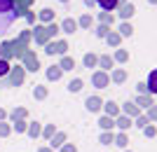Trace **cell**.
Listing matches in <instances>:
<instances>
[{"label":"cell","mask_w":157,"mask_h":152,"mask_svg":"<svg viewBox=\"0 0 157 152\" xmlns=\"http://www.w3.org/2000/svg\"><path fill=\"white\" fill-rule=\"evenodd\" d=\"M47 38H49V31H47V28H38V33H35V40H38V42H45Z\"/></svg>","instance_id":"obj_15"},{"label":"cell","mask_w":157,"mask_h":152,"mask_svg":"<svg viewBox=\"0 0 157 152\" xmlns=\"http://www.w3.org/2000/svg\"><path fill=\"white\" fill-rule=\"evenodd\" d=\"M113 80H115V82H124V70H115V73H113Z\"/></svg>","instance_id":"obj_29"},{"label":"cell","mask_w":157,"mask_h":152,"mask_svg":"<svg viewBox=\"0 0 157 152\" xmlns=\"http://www.w3.org/2000/svg\"><path fill=\"white\" fill-rule=\"evenodd\" d=\"M42 19H45V21L52 19V9H42Z\"/></svg>","instance_id":"obj_36"},{"label":"cell","mask_w":157,"mask_h":152,"mask_svg":"<svg viewBox=\"0 0 157 152\" xmlns=\"http://www.w3.org/2000/svg\"><path fill=\"white\" fill-rule=\"evenodd\" d=\"M105 33H108V28H105V26H101V28L96 31V35H105Z\"/></svg>","instance_id":"obj_39"},{"label":"cell","mask_w":157,"mask_h":152,"mask_svg":"<svg viewBox=\"0 0 157 152\" xmlns=\"http://www.w3.org/2000/svg\"><path fill=\"white\" fill-rule=\"evenodd\" d=\"M40 152H52V150H47V147H42V150H40Z\"/></svg>","instance_id":"obj_42"},{"label":"cell","mask_w":157,"mask_h":152,"mask_svg":"<svg viewBox=\"0 0 157 152\" xmlns=\"http://www.w3.org/2000/svg\"><path fill=\"white\" fill-rule=\"evenodd\" d=\"M138 113H141V110H138L134 103H127V106H124V115H127V117H138Z\"/></svg>","instance_id":"obj_8"},{"label":"cell","mask_w":157,"mask_h":152,"mask_svg":"<svg viewBox=\"0 0 157 152\" xmlns=\"http://www.w3.org/2000/svg\"><path fill=\"white\" fill-rule=\"evenodd\" d=\"M143 131H145V136H155V126H143Z\"/></svg>","instance_id":"obj_32"},{"label":"cell","mask_w":157,"mask_h":152,"mask_svg":"<svg viewBox=\"0 0 157 152\" xmlns=\"http://www.w3.org/2000/svg\"><path fill=\"white\" fill-rule=\"evenodd\" d=\"M59 68H61V73H63V70H73V68H75V61L66 56V59L61 61V66H59Z\"/></svg>","instance_id":"obj_10"},{"label":"cell","mask_w":157,"mask_h":152,"mask_svg":"<svg viewBox=\"0 0 157 152\" xmlns=\"http://www.w3.org/2000/svg\"><path fill=\"white\" fill-rule=\"evenodd\" d=\"M96 2L103 7V9H108V12H110V9H115V5H117V0H96Z\"/></svg>","instance_id":"obj_12"},{"label":"cell","mask_w":157,"mask_h":152,"mask_svg":"<svg viewBox=\"0 0 157 152\" xmlns=\"http://www.w3.org/2000/svg\"><path fill=\"white\" fill-rule=\"evenodd\" d=\"M101 106H103V103H101V98H98V96H89V98H87V110L96 113Z\"/></svg>","instance_id":"obj_6"},{"label":"cell","mask_w":157,"mask_h":152,"mask_svg":"<svg viewBox=\"0 0 157 152\" xmlns=\"http://www.w3.org/2000/svg\"><path fill=\"white\" fill-rule=\"evenodd\" d=\"M113 140H115V145H120V147H124V145H127V136H124V133H120L117 138H113Z\"/></svg>","instance_id":"obj_26"},{"label":"cell","mask_w":157,"mask_h":152,"mask_svg":"<svg viewBox=\"0 0 157 152\" xmlns=\"http://www.w3.org/2000/svg\"><path fill=\"white\" fill-rule=\"evenodd\" d=\"M33 94H35V98H45L47 89H45V87H35V91H33Z\"/></svg>","instance_id":"obj_23"},{"label":"cell","mask_w":157,"mask_h":152,"mask_svg":"<svg viewBox=\"0 0 157 152\" xmlns=\"http://www.w3.org/2000/svg\"><path fill=\"white\" fill-rule=\"evenodd\" d=\"M14 129L17 131H26V122L24 119H14Z\"/></svg>","instance_id":"obj_27"},{"label":"cell","mask_w":157,"mask_h":152,"mask_svg":"<svg viewBox=\"0 0 157 152\" xmlns=\"http://www.w3.org/2000/svg\"><path fill=\"white\" fill-rule=\"evenodd\" d=\"M94 84H96L98 89L108 87V75H105V73H96V75H94Z\"/></svg>","instance_id":"obj_7"},{"label":"cell","mask_w":157,"mask_h":152,"mask_svg":"<svg viewBox=\"0 0 157 152\" xmlns=\"http://www.w3.org/2000/svg\"><path fill=\"white\" fill-rule=\"evenodd\" d=\"M138 106L141 108H148V106H155V103H152V98H148V96H138V101H136Z\"/></svg>","instance_id":"obj_17"},{"label":"cell","mask_w":157,"mask_h":152,"mask_svg":"<svg viewBox=\"0 0 157 152\" xmlns=\"http://www.w3.org/2000/svg\"><path fill=\"white\" fill-rule=\"evenodd\" d=\"M2 117H5V110H0V119H2Z\"/></svg>","instance_id":"obj_41"},{"label":"cell","mask_w":157,"mask_h":152,"mask_svg":"<svg viewBox=\"0 0 157 152\" xmlns=\"http://www.w3.org/2000/svg\"><path fill=\"white\" fill-rule=\"evenodd\" d=\"M98 126H101V129H113L115 122H113L110 117H101V119H98Z\"/></svg>","instance_id":"obj_14"},{"label":"cell","mask_w":157,"mask_h":152,"mask_svg":"<svg viewBox=\"0 0 157 152\" xmlns=\"http://www.w3.org/2000/svg\"><path fill=\"white\" fill-rule=\"evenodd\" d=\"M61 152H78L75 145H61Z\"/></svg>","instance_id":"obj_31"},{"label":"cell","mask_w":157,"mask_h":152,"mask_svg":"<svg viewBox=\"0 0 157 152\" xmlns=\"http://www.w3.org/2000/svg\"><path fill=\"white\" fill-rule=\"evenodd\" d=\"M115 124L120 126V129H129V117H117V122Z\"/></svg>","instance_id":"obj_21"},{"label":"cell","mask_w":157,"mask_h":152,"mask_svg":"<svg viewBox=\"0 0 157 152\" xmlns=\"http://www.w3.org/2000/svg\"><path fill=\"white\" fill-rule=\"evenodd\" d=\"M24 61H26V68H28V70H33V73L38 70V56H35L33 52H26V54H24Z\"/></svg>","instance_id":"obj_2"},{"label":"cell","mask_w":157,"mask_h":152,"mask_svg":"<svg viewBox=\"0 0 157 152\" xmlns=\"http://www.w3.org/2000/svg\"><path fill=\"white\" fill-rule=\"evenodd\" d=\"M42 133H45V138H52V136H54V126H47Z\"/></svg>","instance_id":"obj_33"},{"label":"cell","mask_w":157,"mask_h":152,"mask_svg":"<svg viewBox=\"0 0 157 152\" xmlns=\"http://www.w3.org/2000/svg\"><path fill=\"white\" fill-rule=\"evenodd\" d=\"M117 40H120L117 35H108V42H110V45H117Z\"/></svg>","instance_id":"obj_38"},{"label":"cell","mask_w":157,"mask_h":152,"mask_svg":"<svg viewBox=\"0 0 157 152\" xmlns=\"http://www.w3.org/2000/svg\"><path fill=\"white\" fill-rule=\"evenodd\" d=\"M66 140V133H56V136H52V147H61Z\"/></svg>","instance_id":"obj_13"},{"label":"cell","mask_w":157,"mask_h":152,"mask_svg":"<svg viewBox=\"0 0 157 152\" xmlns=\"http://www.w3.org/2000/svg\"><path fill=\"white\" fill-rule=\"evenodd\" d=\"M24 117H26V110H24V108H19V110L12 113V119H24Z\"/></svg>","instance_id":"obj_28"},{"label":"cell","mask_w":157,"mask_h":152,"mask_svg":"<svg viewBox=\"0 0 157 152\" xmlns=\"http://www.w3.org/2000/svg\"><path fill=\"white\" fill-rule=\"evenodd\" d=\"M113 138H115V136H113V133H108V131H105L103 136H101V143H103V145H110V143H113Z\"/></svg>","instance_id":"obj_25"},{"label":"cell","mask_w":157,"mask_h":152,"mask_svg":"<svg viewBox=\"0 0 157 152\" xmlns=\"http://www.w3.org/2000/svg\"><path fill=\"white\" fill-rule=\"evenodd\" d=\"M26 129H28V133H31L33 138H38L40 131H42V129H40V124H31V126H26Z\"/></svg>","instance_id":"obj_18"},{"label":"cell","mask_w":157,"mask_h":152,"mask_svg":"<svg viewBox=\"0 0 157 152\" xmlns=\"http://www.w3.org/2000/svg\"><path fill=\"white\" fill-rule=\"evenodd\" d=\"M7 133H10V126H7V124H0V136H7Z\"/></svg>","instance_id":"obj_37"},{"label":"cell","mask_w":157,"mask_h":152,"mask_svg":"<svg viewBox=\"0 0 157 152\" xmlns=\"http://www.w3.org/2000/svg\"><path fill=\"white\" fill-rule=\"evenodd\" d=\"M47 77H49V80H59L61 77V68L59 66H52L49 70H47Z\"/></svg>","instance_id":"obj_11"},{"label":"cell","mask_w":157,"mask_h":152,"mask_svg":"<svg viewBox=\"0 0 157 152\" xmlns=\"http://www.w3.org/2000/svg\"><path fill=\"white\" fill-rule=\"evenodd\" d=\"M89 24H92V17H82L80 19V26H89Z\"/></svg>","instance_id":"obj_35"},{"label":"cell","mask_w":157,"mask_h":152,"mask_svg":"<svg viewBox=\"0 0 157 152\" xmlns=\"http://www.w3.org/2000/svg\"><path fill=\"white\" fill-rule=\"evenodd\" d=\"M105 117H120V108H117V103H113V101H108V103H105Z\"/></svg>","instance_id":"obj_5"},{"label":"cell","mask_w":157,"mask_h":152,"mask_svg":"<svg viewBox=\"0 0 157 152\" xmlns=\"http://www.w3.org/2000/svg\"><path fill=\"white\" fill-rule=\"evenodd\" d=\"M66 49H68V45H66V42H56V45H47V49L45 52L47 54H66Z\"/></svg>","instance_id":"obj_3"},{"label":"cell","mask_w":157,"mask_h":152,"mask_svg":"<svg viewBox=\"0 0 157 152\" xmlns=\"http://www.w3.org/2000/svg\"><path fill=\"white\" fill-rule=\"evenodd\" d=\"M85 2H87V5H94V0H85Z\"/></svg>","instance_id":"obj_40"},{"label":"cell","mask_w":157,"mask_h":152,"mask_svg":"<svg viewBox=\"0 0 157 152\" xmlns=\"http://www.w3.org/2000/svg\"><path fill=\"white\" fill-rule=\"evenodd\" d=\"M17 19L14 14V2L12 0H0V33H5L12 26V21Z\"/></svg>","instance_id":"obj_1"},{"label":"cell","mask_w":157,"mask_h":152,"mask_svg":"<svg viewBox=\"0 0 157 152\" xmlns=\"http://www.w3.org/2000/svg\"><path fill=\"white\" fill-rule=\"evenodd\" d=\"M10 82H12L14 87L17 84H21V82H24V70H21V68H10Z\"/></svg>","instance_id":"obj_4"},{"label":"cell","mask_w":157,"mask_h":152,"mask_svg":"<svg viewBox=\"0 0 157 152\" xmlns=\"http://www.w3.org/2000/svg\"><path fill=\"white\" fill-rule=\"evenodd\" d=\"M7 73H10V63L5 59H0V77H5Z\"/></svg>","instance_id":"obj_19"},{"label":"cell","mask_w":157,"mask_h":152,"mask_svg":"<svg viewBox=\"0 0 157 152\" xmlns=\"http://www.w3.org/2000/svg\"><path fill=\"white\" fill-rule=\"evenodd\" d=\"M120 14H122V19H127V17H131V14H134V7H131V5H124Z\"/></svg>","instance_id":"obj_22"},{"label":"cell","mask_w":157,"mask_h":152,"mask_svg":"<svg viewBox=\"0 0 157 152\" xmlns=\"http://www.w3.org/2000/svg\"><path fill=\"white\" fill-rule=\"evenodd\" d=\"M68 89H71V91H80V89H82V82H80V80H73L71 84H68Z\"/></svg>","instance_id":"obj_24"},{"label":"cell","mask_w":157,"mask_h":152,"mask_svg":"<svg viewBox=\"0 0 157 152\" xmlns=\"http://www.w3.org/2000/svg\"><path fill=\"white\" fill-rule=\"evenodd\" d=\"M120 31H122V35H131V26H129V24H122Z\"/></svg>","instance_id":"obj_30"},{"label":"cell","mask_w":157,"mask_h":152,"mask_svg":"<svg viewBox=\"0 0 157 152\" xmlns=\"http://www.w3.org/2000/svg\"><path fill=\"white\" fill-rule=\"evenodd\" d=\"M75 28H78V24H75L73 19H66V21H63V31H66V33H73Z\"/></svg>","instance_id":"obj_16"},{"label":"cell","mask_w":157,"mask_h":152,"mask_svg":"<svg viewBox=\"0 0 157 152\" xmlns=\"http://www.w3.org/2000/svg\"><path fill=\"white\" fill-rule=\"evenodd\" d=\"M85 66L87 68H94V66H96V56H94V54H87V56H85Z\"/></svg>","instance_id":"obj_20"},{"label":"cell","mask_w":157,"mask_h":152,"mask_svg":"<svg viewBox=\"0 0 157 152\" xmlns=\"http://www.w3.org/2000/svg\"><path fill=\"white\" fill-rule=\"evenodd\" d=\"M63 2H66V0H63Z\"/></svg>","instance_id":"obj_43"},{"label":"cell","mask_w":157,"mask_h":152,"mask_svg":"<svg viewBox=\"0 0 157 152\" xmlns=\"http://www.w3.org/2000/svg\"><path fill=\"white\" fill-rule=\"evenodd\" d=\"M101 66H103V68H110V66H113V61L108 59V56H103V59H101Z\"/></svg>","instance_id":"obj_34"},{"label":"cell","mask_w":157,"mask_h":152,"mask_svg":"<svg viewBox=\"0 0 157 152\" xmlns=\"http://www.w3.org/2000/svg\"><path fill=\"white\" fill-rule=\"evenodd\" d=\"M0 52H2V56H5V59H10V56H14V45H12V42H5Z\"/></svg>","instance_id":"obj_9"}]
</instances>
